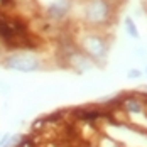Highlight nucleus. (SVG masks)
<instances>
[{
    "mask_svg": "<svg viewBox=\"0 0 147 147\" xmlns=\"http://www.w3.org/2000/svg\"><path fill=\"white\" fill-rule=\"evenodd\" d=\"M112 14L108 0H90L85 7V20L91 26L105 24Z\"/></svg>",
    "mask_w": 147,
    "mask_h": 147,
    "instance_id": "4",
    "label": "nucleus"
},
{
    "mask_svg": "<svg viewBox=\"0 0 147 147\" xmlns=\"http://www.w3.org/2000/svg\"><path fill=\"white\" fill-rule=\"evenodd\" d=\"M81 51L85 53V56H88L91 61H105L108 54V42L107 39L100 34H86L81 39Z\"/></svg>",
    "mask_w": 147,
    "mask_h": 147,
    "instance_id": "3",
    "label": "nucleus"
},
{
    "mask_svg": "<svg viewBox=\"0 0 147 147\" xmlns=\"http://www.w3.org/2000/svg\"><path fill=\"white\" fill-rule=\"evenodd\" d=\"M127 76H129L130 80H137V78H140V71H139V69H130Z\"/></svg>",
    "mask_w": 147,
    "mask_h": 147,
    "instance_id": "9",
    "label": "nucleus"
},
{
    "mask_svg": "<svg viewBox=\"0 0 147 147\" xmlns=\"http://www.w3.org/2000/svg\"><path fill=\"white\" fill-rule=\"evenodd\" d=\"M146 73H147V66H146Z\"/></svg>",
    "mask_w": 147,
    "mask_h": 147,
    "instance_id": "10",
    "label": "nucleus"
},
{
    "mask_svg": "<svg viewBox=\"0 0 147 147\" xmlns=\"http://www.w3.org/2000/svg\"><path fill=\"white\" fill-rule=\"evenodd\" d=\"M123 24H125V30H127V34H129L132 39H139V37H140V34H139V30H137V26H135V22H134L130 17H125Z\"/></svg>",
    "mask_w": 147,
    "mask_h": 147,
    "instance_id": "7",
    "label": "nucleus"
},
{
    "mask_svg": "<svg viewBox=\"0 0 147 147\" xmlns=\"http://www.w3.org/2000/svg\"><path fill=\"white\" fill-rule=\"evenodd\" d=\"M69 10H71V2L69 0H56L47 7L46 15L53 20H63L69 14Z\"/></svg>",
    "mask_w": 147,
    "mask_h": 147,
    "instance_id": "5",
    "label": "nucleus"
},
{
    "mask_svg": "<svg viewBox=\"0 0 147 147\" xmlns=\"http://www.w3.org/2000/svg\"><path fill=\"white\" fill-rule=\"evenodd\" d=\"M146 2H147V0H146Z\"/></svg>",
    "mask_w": 147,
    "mask_h": 147,
    "instance_id": "11",
    "label": "nucleus"
},
{
    "mask_svg": "<svg viewBox=\"0 0 147 147\" xmlns=\"http://www.w3.org/2000/svg\"><path fill=\"white\" fill-rule=\"evenodd\" d=\"M9 137H10V132H3L0 134V147H3V144L9 140Z\"/></svg>",
    "mask_w": 147,
    "mask_h": 147,
    "instance_id": "8",
    "label": "nucleus"
},
{
    "mask_svg": "<svg viewBox=\"0 0 147 147\" xmlns=\"http://www.w3.org/2000/svg\"><path fill=\"white\" fill-rule=\"evenodd\" d=\"M3 64V68L15 71V73H36L39 69H42V63L36 54H32L29 51H14L10 54H7L5 58L0 61Z\"/></svg>",
    "mask_w": 147,
    "mask_h": 147,
    "instance_id": "1",
    "label": "nucleus"
},
{
    "mask_svg": "<svg viewBox=\"0 0 147 147\" xmlns=\"http://www.w3.org/2000/svg\"><path fill=\"white\" fill-rule=\"evenodd\" d=\"M122 107H123V110L127 112V113H130V115H140V113H144V103L140 102L137 96H129V98H125L123 102H122Z\"/></svg>",
    "mask_w": 147,
    "mask_h": 147,
    "instance_id": "6",
    "label": "nucleus"
},
{
    "mask_svg": "<svg viewBox=\"0 0 147 147\" xmlns=\"http://www.w3.org/2000/svg\"><path fill=\"white\" fill-rule=\"evenodd\" d=\"M27 39V27L24 22L12 17L0 15V41L9 47H22L20 41Z\"/></svg>",
    "mask_w": 147,
    "mask_h": 147,
    "instance_id": "2",
    "label": "nucleus"
}]
</instances>
